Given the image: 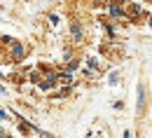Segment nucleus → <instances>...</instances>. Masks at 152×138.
I'll use <instances>...</instances> for the list:
<instances>
[{
    "mask_svg": "<svg viewBox=\"0 0 152 138\" xmlns=\"http://www.w3.org/2000/svg\"><path fill=\"white\" fill-rule=\"evenodd\" d=\"M21 54H23V47H21V45H14V49H12V56H14V59H21Z\"/></svg>",
    "mask_w": 152,
    "mask_h": 138,
    "instance_id": "obj_3",
    "label": "nucleus"
},
{
    "mask_svg": "<svg viewBox=\"0 0 152 138\" xmlns=\"http://www.w3.org/2000/svg\"><path fill=\"white\" fill-rule=\"evenodd\" d=\"M73 35H75L77 40H82V31H80V26H77V23H73Z\"/></svg>",
    "mask_w": 152,
    "mask_h": 138,
    "instance_id": "obj_4",
    "label": "nucleus"
},
{
    "mask_svg": "<svg viewBox=\"0 0 152 138\" xmlns=\"http://www.w3.org/2000/svg\"><path fill=\"white\" fill-rule=\"evenodd\" d=\"M110 14H113L115 19H119V17H124V9L119 5H110Z\"/></svg>",
    "mask_w": 152,
    "mask_h": 138,
    "instance_id": "obj_2",
    "label": "nucleus"
},
{
    "mask_svg": "<svg viewBox=\"0 0 152 138\" xmlns=\"http://www.w3.org/2000/svg\"><path fill=\"white\" fill-rule=\"evenodd\" d=\"M61 82H63V84H70V82H73V80H70V73H66V75H61Z\"/></svg>",
    "mask_w": 152,
    "mask_h": 138,
    "instance_id": "obj_5",
    "label": "nucleus"
},
{
    "mask_svg": "<svg viewBox=\"0 0 152 138\" xmlns=\"http://www.w3.org/2000/svg\"><path fill=\"white\" fill-rule=\"evenodd\" d=\"M54 80H56V75H49V77H45L42 82H40V89H42V91L52 89V87H54Z\"/></svg>",
    "mask_w": 152,
    "mask_h": 138,
    "instance_id": "obj_1",
    "label": "nucleus"
}]
</instances>
